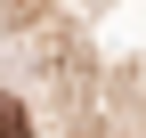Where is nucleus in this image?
Wrapping results in <instances>:
<instances>
[{
    "instance_id": "f257e3e1",
    "label": "nucleus",
    "mask_w": 146,
    "mask_h": 138,
    "mask_svg": "<svg viewBox=\"0 0 146 138\" xmlns=\"http://www.w3.org/2000/svg\"><path fill=\"white\" fill-rule=\"evenodd\" d=\"M0 138H33V114L16 106V98H0Z\"/></svg>"
}]
</instances>
